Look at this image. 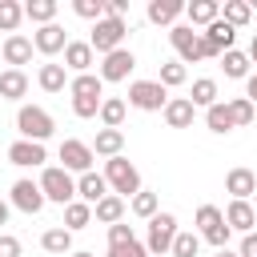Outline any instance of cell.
Listing matches in <instances>:
<instances>
[{"mask_svg": "<svg viewBox=\"0 0 257 257\" xmlns=\"http://www.w3.org/2000/svg\"><path fill=\"white\" fill-rule=\"evenodd\" d=\"M177 233H181V229H177V217H173V213H157V217L149 221V241H145L149 257H169Z\"/></svg>", "mask_w": 257, "mask_h": 257, "instance_id": "4", "label": "cell"}, {"mask_svg": "<svg viewBox=\"0 0 257 257\" xmlns=\"http://www.w3.org/2000/svg\"><path fill=\"white\" fill-rule=\"evenodd\" d=\"M245 96H249V100H253V104H257V72H253V76H249V80H245Z\"/></svg>", "mask_w": 257, "mask_h": 257, "instance_id": "47", "label": "cell"}, {"mask_svg": "<svg viewBox=\"0 0 257 257\" xmlns=\"http://www.w3.org/2000/svg\"><path fill=\"white\" fill-rule=\"evenodd\" d=\"M124 36H128V24L124 20H100V24H92V36H88V44H92V52H100V56H108V52H116V48H124Z\"/></svg>", "mask_w": 257, "mask_h": 257, "instance_id": "6", "label": "cell"}, {"mask_svg": "<svg viewBox=\"0 0 257 257\" xmlns=\"http://www.w3.org/2000/svg\"><path fill=\"white\" fill-rule=\"evenodd\" d=\"M72 12H76L80 20L100 24V20H104V0H76V4H72Z\"/></svg>", "mask_w": 257, "mask_h": 257, "instance_id": "41", "label": "cell"}, {"mask_svg": "<svg viewBox=\"0 0 257 257\" xmlns=\"http://www.w3.org/2000/svg\"><path fill=\"white\" fill-rule=\"evenodd\" d=\"M124 112H128V104H124L120 96H104V100H100V120H104V128H120V124H124Z\"/></svg>", "mask_w": 257, "mask_h": 257, "instance_id": "30", "label": "cell"}, {"mask_svg": "<svg viewBox=\"0 0 257 257\" xmlns=\"http://www.w3.org/2000/svg\"><path fill=\"white\" fill-rule=\"evenodd\" d=\"M0 257H20V237L0 233Z\"/></svg>", "mask_w": 257, "mask_h": 257, "instance_id": "45", "label": "cell"}, {"mask_svg": "<svg viewBox=\"0 0 257 257\" xmlns=\"http://www.w3.org/2000/svg\"><path fill=\"white\" fill-rule=\"evenodd\" d=\"M104 181H108V189L116 193V197H124V201H133L137 193H141V173H137V165L120 153V157H112V161H104Z\"/></svg>", "mask_w": 257, "mask_h": 257, "instance_id": "1", "label": "cell"}, {"mask_svg": "<svg viewBox=\"0 0 257 257\" xmlns=\"http://www.w3.org/2000/svg\"><path fill=\"white\" fill-rule=\"evenodd\" d=\"M36 84L44 88V92H64V84H68V68L64 64H40V72H36Z\"/></svg>", "mask_w": 257, "mask_h": 257, "instance_id": "24", "label": "cell"}, {"mask_svg": "<svg viewBox=\"0 0 257 257\" xmlns=\"http://www.w3.org/2000/svg\"><path fill=\"white\" fill-rule=\"evenodd\" d=\"M193 108H213L217 104V80H209V76H201V80H193Z\"/></svg>", "mask_w": 257, "mask_h": 257, "instance_id": "31", "label": "cell"}, {"mask_svg": "<svg viewBox=\"0 0 257 257\" xmlns=\"http://www.w3.org/2000/svg\"><path fill=\"white\" fill-rule=\"evenodd\" d=\"M72 112H76L80 120H88V116H100V100H80V96H72Z\"/></svg>", "mask_w": 257, "mask_h": 257, "instance_id": "43", "label": "cell"}, {"mask_svg": "<svg viewBox=\"0 0 257 257\" xmlns=\"http://www.w3.org/2000/svg\"><path fill=\"white\" fill-rule=\"evenodd\" d=\"M92 60H96V52H92L88 40H68V48H64V68H68V72L84 76V72L92 68Z\"/></svg>", "mask_w": 257, "mask_h": 257, "instance_id": "15", "label": "cell"}, {"mask_svg": "<svg viewBox=\"0 0 257 257\" xmlns=\"http://www.w3.org/2000/svg\"><path fill=\"white\" fill-rule=\"evenodd\" d=\"M201 36H205V40H209V44H213L221 56H225V52L233 48V36H237V28H233V24H225V20H213V24H209Z\"/></svg>", "mask_w": 257, "mask_h": 257, "instance_id": "27", "label": "cell"}, {"mask_svg": "<svg viewBox=\"0 0 257 257\" xmlns=\"http://www.w3.org/2000/svg\"><path fill=\"white\" fill-rule=\"evenodd\" d=\"M124 205H128L124 197L108 193V197H104L100 205H92V217H96L100 225H120V221H124Z\"/></svg>", "mask_w": 257, "mask_h": 257, "instance_id": "22", "label": "cell"}, {"mask_svg": "<svg viewBox=\"0 0 257 257\" xmlns=\"http://www.w3.org/2000/svg\"><path fill=\"white\" fill-rule=\"evenodd\" d=\"M124 241H137L133 237V225H124V221L120 225H108V245H124Z\"/></svg>", "mask_w": 257, "mask_h": 257, "instance_id": "44", "label": "cell"}, {"mask_svg": "<svg viewBox=\"0 0 257 257\" xmlns=\"http://www.w3.org/2000/svg\"><path fill=\"white\" fill-rule=\"evenodd\" d=\"M249 12H253V4H249V0H225L221 20H225V24H233V28H241V24H249Z\"/></svg>", "mask_w": 257, "mask_h": 257, "instance_id": "33", "label": "cell"}, {"mask_svg": "<svg viewBox=\"0 0 257 257\" xmlns=\"http://www.w3.org/2000/svg\"><path fill=\"white\" fill-rule=\"evenodd\" d=\"M225 193H233V201L257 197V177H253V169H229V173H225Z\"/></svg>", "mask_w": 257, "mask_h": 257, "instance_id": "16", "label": "cell"}, {"mask_svg": "<svg viewBox=\"0 0 257 257\" xmlns=\"http://www.w3.org/2000/svg\"><path fill=\"white\" fill-rule=\"evenodd\" d=\"M197 253H201V233H177L169 257H197Z\"/></svg>", "mask_w": 257, "mask_h": 257, "instance_id": "40", "label": "cell"}, {"mask_svg": "<svg viewBox=\"0 0 257 257\" xmlns=\"http://www.w3.org/2000/svg\"><path fill=\"white\" fill-rule=\"evenodd\" d=\"M40 249H44V253H56V257H72V233H68L64 225H56V229H44V237H40Z\"/></svg>", "mask_w": 257, "mask_h": 257, "instance_id": "23", "label": "cell"}, {"mask_svg": "<svg viewBox=\"0 0 257 257\" xmlns=\"http://www.w3.org/2000/svg\"><path fill=\"white\" fill-rule=\"evenodd\" d=\"M108 193H112V189H108L104 173H80V177H76V201H84V205H100Z\"/></svg>", "mask_w": 257, "mask_h": 257, "instance_id": "13", "label": "cell"}, {"mask_svg": "<svg viewBox=\"0 0 257 257\" xmlns=\"http://www.w3.org/2000/svg\"><path fill=\"white\" fill-rule=\"evenodd\" d=\"M40 193H44V201H52V205H72V201H76V181H72V173H68L64 165H48V169L40 173Z\"/></svg>", "mask_w": 257, "mask_h": 257, "instance_id": "3", "label": "cell"}, {"mask_svg": "<svg viewBox=\"0 0 257 257\" xmlns=\"http://www.w3.org/2000/svg\"><path fill=\"white\" fill-rule=\"evenodd\" d=\"M72 257H96V253H84V249H80V253H72Z\"/></svg>", "mask_w": 257, "mask_h": 257, "instance_id": "51", "label": "cell"}, {"mask_svg": "<svg viewBox=\"0 0 257 257\" xmlns=\"http://www.w3.org/2000/svg\"><path fill=\"white\" fill-rule=\"evenodd\" d=\"M32 44H36V52L56 56V52H64V48H68V32L52 20V24H44V28H36V32H32Z\"/></svg>", "mask_w": 257, "mask_h": 257, "instance_id": "11", "label": "cell"}, {"mask_svg": "<svg viewBox=\"0 0 257 257\" xmlns=\"http://www.w3.org/2000/svg\"><path fill=\"white\" fill-rule=\"evenodd\" d=\"M24 16L44 28V24H52V16H56V0H28V4H24Z\"/></svg>", "mask_w": 257, "mask_h": 257, "instance_id": "37", "label": "cell"}, {"mask_svg": "<svg viewBox=\"0 0 257 257\" xmlns=\"http://www.w3.org/2000/svg\"><path fill=\"white\" fill-rule=\"evenodd\" d=\"M185 16H189V28H209L213 20H221V4L217 0H193V4H185Z\"/></svg>", "mask_w": 257, "mask_h": 257, "instance_id": "19", "label": "cell"}, {"mask_svg": "<svg viewBox=\"0 0 257 257\" xmlns=\"http://www.w3.org/2000/svg\"><path fill=\"white\" fill-rule=\"evenodd\" d=\"M241 257H257V233H245L241 237V249H237Z\"/></svg>", "mask_w": 257, "mask_h": 257, "instance_id": "46", "label": "cell"}, {"mask_svg": "<svg viewBox=\"0 0 257 257\" xmlns=\"http://www.w3.org/2000/svg\"><path fill=\"white\" fill-rule=\"evenodd\" d=\"M165 88H181L185 80H189V72H185V64L181 60H169V64H161V76H157Z\"/></svg>", "mask_w": 257, "mask_h": 257, "instance_id": "38", "label": "cell"}, {"mask_svg": "<svg viewBox=\"0 0 257 257\" xmlns=\"http://www.w3.org/2000/svg\"><path fill=\"white\" fill-rule=\"evenodd\" d=\"M229 112H233V124H237V128H245V124L257 120V104H253L249 96H233V100H229Z\"/></svg>", "mask_w": 257, "mask_h": 257, "instance_id": "34", "label": "cell"}, {"mask_svg": "<svg viewBox=\"0 0 257 257\" xmlns=\"http://www.w3.org/2000/svg\"><path fill=\"white\" fill-rule=\"evenodd\" d=\"M157 205H161V201H157V193H149V189H141V193H137V197L128 201V209H133V213H137L141 221H153V217L161 213Z\"/></svg>", "mask_w": 257, "mask_h": 257, "instance_id": "35", "label": "cell"}, {"mask_svg": "<svg viewBox=\"0 0 257 257\" xmlns=\"http://www.w3.org/2000/svg\"><path fill=\"white\" fill-rule=\"evenodd\" d=\"M249 64H253V60H249L245 52H237V48H229V52L221 56V68H225L229 80H249Z\"/></svg>", "mask_w": 257, "mask_h": 257, "instance_id": "29", "label": "cell"}, {"mask_svg": "<svg viewBox=\"0 0 257 257\" xmlns=\"http://www.w3.org/2000/svg\"><path fill=\"white\" fill-rule=\"evenodd\" d=\"M32 48H36V44H32L28 36L12 32V36L0 44V60H4L8 68H20V64H28V60H32Z\"/></svg>", "mask_w": 257, "mask_h": 257, "instance_id": "14", "label": "cell"}, {"mask_svg": "<svg viewBox=\"0 0 257 257\" xmlns=\"http://www.w3.org/2000/svg\"><path fill=\"white\" fill-rule=\"evenodd\" d=\"M169 40H173L181 64H197V60H205V40H201L197 28H189V24H173V28H169Z\"/></svg>", "mask_w": 257, "mask_h": 257, "instance_id": "7", "label": "cell"}, {"mask_svg": "<svg viewBox=\"0 0 257 257\" xmlns=\"http://www.w3.org/2000/svg\"><path fill=\"white\" fill-rule=\"evenodd\" d=\"M8 161L20 165V169H40V165L48 161V153H44V145H36V141H12V145H8Z\"/></svg>", "mask_w": 257, "mask_h": 257, "instance_id": "12", "label": "cell"}, {"mask_svg": "<svg viewBox=\"0 0 257 257\" xmlns=\"http://www.w3.org/2000/svg\"><path fill=\"white\" fill-rule=\"evenodd\" d=\"M217 257H241V253H233V249H217Z\"/></svg>", "mask_w": 257, "mask_h": 257, "instance_id": "49", "label": "cell"}, {"mask_svg": "<svg viewBox=\"0 0 257 257\" xmlns=\"http://www.w3.org/2000/svg\"><path fill=\"white\" fill-rule=\"evenodd\" d=\"M92 153H96V157H104V161L120 157V153H124V133H120V128H100V133H96V141H92Z\"/></svg>", "mask_w": 257, "mask_h": 257, "instance_id": "21", "label": "cell"}, {"mask_svg": "<svg viewBox=\"0 0 257 257\" xmlns=\"http://www.w3.org/2000/svg\"><path fill=\"white\" fill-rule=\"evenodd\" d=\"M217 225H225V209H217V205H201V209H197V229H201V237H205L209 229H217Z\"/></svg>", "mask_w": 257, "mask_h": 257, "instance_id": "39", "label": "cell"}, {"mask_svg": "<svg viewBox=\"0 0 257 257\" xmlns=\"http://www.w3.org/2000/svg\"><path fill=\"white\" fill-rule=\"evenodd\" d=\"M128 104L141 112H165L169 104V88L161 80H133L128 84Z\"/></svg>", "mask_w": 257, "mask_h": 257, "instance_id": "5", "label": "cell"}, {"mask_svg": "<svg viewBox=\"0 0 257 257\" xmlns=\"http://www.w3.org/2000/svg\"><path fill=\"white\" fill-rule=\"evenodd\" d=\"M181 12H185L181 0H149V20L153 24H173Z\"/></svg>", "mask_w": 257, "mask_h": 257, "instance_id": "28", "label": "cell"}, {"mask_svg": "<svg viewBox=\"0 0 257 257\" xmlns=\"http://www.w3.org/2000/svg\"><path fill=\"white\" fill-rule=\"evenodd\" d=\"M225 225L233 229V233H253V225H257V213H253V205L249 201H229V209H225Z\"/></svg>", "mask_w": 257, "mask_h": 257, "instance_id": "17", "label": "cell"}, {"mask_svg": "<svg viewBox=\"0 0 257 257\" xmlns=\"http://www.w3.org/2000/svg\"><path fill=\"white\" fill-rule=\"evenodd\" d=\"M16 128H20V141H36V145H44V141L52 137L56 120H52V112L40 108V104H20V112H16Z\"/></svg>", "mask_w": 257, "mask_h": 257, "instance_id": "2", "label": "cell"}, {"mask_svg": "<svg viewBox=\"0 0 257 257\" xmlns=\"http://www.w3.org/2000/svg\"><path fill=\"white\" fill-rule=\"evenodd\" d=\"M68 92L80 100H104V80H100V72H84V76L68 80Z\"/></svg>", "mask_w": 257, "mask_h": 257, "instance_id": "20", "label": "cell"}, {"mask_svg": "<svg viewBox=\"0 0 257 257\" xmlns=\"http://www.w3.org/2000/svg\"><path fill=\"white\" fill-rule=\"evenodd\" d=\"M24 92H28L24 68H4V72H0V96H4V100H20Z\"/></svg>", "mask_w": 257, "mask_h": 257, "instance_id": "26", "label": "cell"}, {"mask_svg": "<svg viewBox=\"0 0 257 257\" xmlns=\"http://www.w3.org/2000/svg\"><path fill=\"white\" fill-rule=\"evenodd\" d=\"M249 52H257V32H253V44H249Z\"/></svg>", "mask_w": 257, "mask_h": 257, "instance_id": "50", "label": "cell"}, {"mask_svg": "<svg viewBox=\"0 0 257 257\" xmlns=\"http://www.w3.org/2000/svg\"><path fill=\"white\" fill-rule=\"evenodd\" d=\"M249 60H253V64H257V52H249Z\"/></svg>", "mask_w": 257, "mask_h": 257, "instance_id": "52", "label": "cell"}, {"mask_svg": "<svg viewBox=\"0 0 257 257\" xmlns=\"http://www.w3.org/2000/svg\"><path fill=\"white\" fill-rule=\"evenodd\" d=\"M193 116H197V108H193L189 96H169V104H165V124L169 128H189Z\"/></svg>", "mask_w": 257, "mask_h": 257, "instance_id": "18", "label": "cell"}, {"mask_svg": "<svg viewBox=\"0 0 257 257\" xmlns=\"http://www.w3.org/2000/svg\"><path fill=\"white\" fill-rule=\"evenodd\" d=\"M8 213H12V205H8V201H0V225H8Z\"/></svg>", "mask_w": 257, "mask_h": 257, "instance_id": "48", "label": "cell"}, {"mask_svg": "<svg viewBox=\"0 0 257 257\" xmlns=\"http://www.w3.org/2000/svg\"><path fill=\"white\" fill-rule=\"evenodd\" d=\"M108 257H149V249L141 241H124V245H108Z\"/></svg>", "mask_w": 257, "mask_h": 257, "instance_id": "42", "label": "cell"}, {"mask_svg": "<svg viewBox=\"0 0 257 257\" xmlns=\"http://www.w3.org/2000/svg\"><path fill=\"white\" fill-rule=\"evenodd\" d=\"M92 145H84V141H76V137H68V141H60V161H64V169L68 173H92Z\"/></svg>", "mask_w": 257, "mask_h": 257, "instance_id": "8", "label": "cell"}, {"mask_svg": "<svg viewBox=\"0 0 257 257\" xmlns=\"http://www.w3.org/2000/svg\"><path fill=\"white\" fill-rule=\"evenodd\" d=\"M12 205L20 209V213H40L48 201H44V193H40V181H28V177H20L16 185H12Z\"/></svg>", "mask_w": 257, "mask_h": 257, "instance_id": "10", "label": "cell"}, {"mask_svg": "<svg viewBox=\"0 0 257 257\" xmlns=\"http://www.w3.org/2000/svg\"><path fill=\"white\" fill-rule=\"evenodd\" d=\"M88 221H92V205H84V201H72V205H64V229H68V233L84 229Z\"/></svg>", "mask_w": 257, "mask_h": 257, "instance_id": "32", "label": "cell"}, {"mask_svg": "<svg viewBox=\"0 0 257 257\" xmlns=\"http://www.w3.org/2000/svg\"><path fill=\"white\" fill-rule=\"evenodd\" d=\"M20 20H24V4H16V0H0V32H16L20 28Z\"/></svg>", "mask_w": 257, "mask_h": 257, "instance_id": "36", "label": "cell"}, {"mask_svg": "<svg viewBox=\"0 0 257 257\" xmlns=\"http://www.w3.org/2000/svg\"><path fill=\"white\" fill-rule=\"evenodd\" d=\"M137 68V56L128 52V48H116V52H108L104 60H100V80H108V84H116V80H128V72Z\"/></svg>", "mask_w": 257, "mask_h": 257, "instance_id": "9", "label": "cell"}, {"mask_svg": "<svg viewBox=\"0 0 257 257\" xmlns=\"http://www.w3.org/2000/svg\"><path fill=\"white\" fill-rule=\"evenodd\" d=\"M205 124H209V133H217V137H225V133H233L237 124H233V112H229V100H217L213 108H205Z\"/></svg>", "mask_w": 257, "mask_h": 257, "instance_id": "25", "label": "cell"}]
</instances>
